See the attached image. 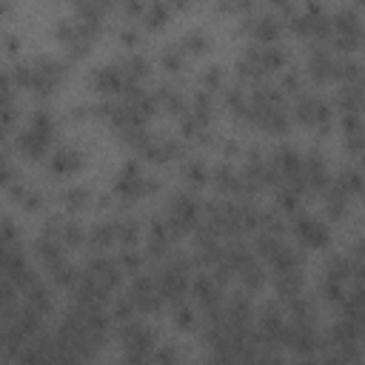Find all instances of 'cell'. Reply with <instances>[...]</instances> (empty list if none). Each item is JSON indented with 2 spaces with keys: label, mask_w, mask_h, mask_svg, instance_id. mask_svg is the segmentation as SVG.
<instances>
[{
  "label": "cell",
  "mask_w": 365,
  "mask_h": 365,
  "mask_svg": "<svg viewBox=\"0 0 365 365\" xmlns=\"http://www.w3.org/2000/svg\"><path fill=\"white\" fill-rule=\"evenodd\" d=\"M356 274V262L351 259V257H331L328 259V265H325V279L328 282H345V279H351Z\"/></svg>",
  "instance_id": "ac0fdd59"
},
{
  "label": "cell",
  "mask_w": 365,
  "mask_h": 365,
  "mask_svg": "<svg viewBox=\"0 0 365 365\" xmlns=\"http://www.w3.org/2000/svg\"><path fill=\"white\" fill-rule=\"evenodd\" d=\"M117 262H120V268H123V271H131V274H137V271L143 268L145 257H143V254H137L134 248H123V251H120V257H117Z\"/></svg>",
  "instance_id": "e575fe53"
},
{
  "label": "cell",
  "mask_w": 365,
  "mask_h": 365,
  "mask_svg": "<svg viewBox=\"0 0 365 365\" xmlns=\"http://www.w3.org/2000/svg\"><path fill=\"white\" fill-rule=\"evenodd\" d=\"M208 34H205V29H188L185 34H182V51H191V54H200V51H205L208 48Z\"/></svg>",
  "instance_id": "4dcf8cb0"
},
{
  "label": "cell",
  "mask_w": 365,
  "mask_h": 365,
  "mask_svg": "<svg viewBox=\"0 0 365 365\" xmlns=\"http://www.w3.org/2000/svg\"><path fill=\"white\" fill-rule=\"evenodd\" d=\"M237 277H240V282H242L248 291H259V288L265 285V271H262V265L254 262V259H251L248 265H242Z\"/></svg>",
  "instance_id": "484cf974"
},
{
  "label": "cell",
  "mask_w": 365,
  "mask_h": 365,
  "mask_svg": "<svg viewBox=\"0 0 365 365\" xmlns=\"http://www.w3.org/2000/svg\"><path fill=\"white\" fill-rule=\"evenodd\" d=\"M259 63L265 71H277L285 66V48L282 46H259Z\"/></svg>",
  "instance_id": "f1b7e54d"
},
{
  "label": "cell",
  "mask_w": 365,
  "mask_h": 365,
  "mask_svg": "<svg viewBox=\"0 0 365 365\" xmlns=\"http://www.w3.org/2000/svg\"><path fill=\"white\" fill-rule=\"evenodd\" d=\"M200 217H202V205L194 200V194L188 191H177L171 200H168V225L174 228V234H185L191 228L200 225Z\"/></svg>",
  "instance_id": "7a4b0ae2"
},
{
  "label": "cell",
  "mask_w": 365,
  "mask_h": 365,
  "mask_svg": "<svg viewBox=\"0 0 365 365\" xmlns=\"http://www.w3.org/2000/svg\"><path fill=\"white\" fill-rule=\"evenodd\" d=\"M302 365H322V362H311V359H308V362H302Z\"/></svg>",
  "instance_id": "60d3db41"
},
{
  "label": "cell",
  "mask_w": 365,
  "mask_h": 365,
  "mask_svg": "<svg viewBox=\"0 0 365 365\" xmlns=\"http://www.w3.org/2000/svg\"><path fill=\"white\" fill-rule=\"evenodd\" d=\"M245 29L259 40V43H265V46H271L277 37H279V29H282V23H279V17L274 14V11H262V14H254V17H248V23H245Z\"/></svg>",
  "instance_id": "30bf717a"
},
{
  "label": "cell",
  "mask_w": 365,
  "mask_h": 365,
  "mask_svg": "<svg viewBox=\"0 0 365 365\" xmlns=\"http://www.w3.org/2000/svg\"><path fill=\"white\" fill-rule=\"evenodd\" d=\"M23 297V305H29L31 311H37L40 317H46L51 311V291L43 285V282H34L29 291L20 294Z\"/></svg>",
  "instance_id": "2e32d148"
},
{
  "label": "cell",
  "mask_w": 365,
  "mask_h": 365,
  "mask_svg": "<svg viewBox=\"0 0 365 365\" xmlns=\"http://www.w3.org/2000/svg\"><path fill=\"white\" fill-rule=\"evenodd\" d=\"M117 242V222H97L88 231V245L94 251H106Z\"/></svg>",
  "instance_id": "e0dca14e"
},
{
  "label": "cell",
  "mask_w": 365,
  "mask_h": 365,
  "mask_svg": "<svg viewBox=\"0 0 365 365\" xmlns=\"http://www.w3.org/2000/svg\"><path fill=\"white\" fill-rule=\"evenodd\" d=\"M191 294L197 297V302L202 305V311H211V308H220L222 305V282L214 277V274H200L194 277L191 282Z\"/></svg>",
  "instance_id": "ba28073f"
},
{
  "label": "cell",
  "mask_w": 365,
  "mask_h": 365,
  "mask_svg": "<svg viewBox=\"0 0 365 365\" xmlns=\"http://www.w3.org/2000/svg\"><path fill=\"white\" fill-rule=\"evenodd\" d=\"M48 143H51V134L34 131V128H29V125L17 134V151H20L23 157H29V160H40V157H46Z\"/></svg>",
  "instance_id": "8fae6325"
},
{
  "label": "cell",
  "mask_w": 365,
  "mask_h": 365,
  "mask_svg": "<svg viewBox=\"0 0 365 365\" xmlns=\"http://www.w3.org/2000/svg\"><path fill=\"white\" fill-rule=\"evenodd\" d=\"M294 114L302 125H311L319 134H328V128H331V106L314 94L299 91V97L294 100Z\"/></svg>",
  "instance_id": "3957f363"
},
{
  "label": "cell",
  "mask_w": 365,
  "mask_h": 365,
  "mask_svg": "<svg viewBox=\"0 0 365 365\" xmlns=\"http://www.w3.org/2000/svg\"><path fill=\"white\" fill-rule=\"evenodd\" d=\"M345 197H359V194H365V174L359 171V168H345L339 177H336V182H334Z\"/></svg>",
  "instance_id": "ffe728a7"
},
{
  "label": "cell",
  "mask_w": 365,
  "mask_h": 365,
  "mask_svg": "<svg viewBox=\"0 0 365 365\" xmlns=\"http://www.w3.org/2000/svg\"><path fill=\"white\" fill-rule=\"evenodd\" d=\"M120 40H123L125 46H137V40H140V31H137V26H125V29L120 31Z\"/></svg>",
  "instance_id": "74e56055"
},
{
  "label": "cell",
  "mask_w": 365,
  "mask_h": 365,
  "mask_svg": "<svg viewBox=\"0 0 365 365\" xmlns=\"http://www.w3.org/2000/svg\"><path fill=\"white\" fill-rule=\"evenodd\" d=\"M322 197H325V214H328L331 220H342L345 211H348V200H351V197H345L334 182H331V188H328Z\"/></svg>",
  "instance_id": "cb8c5ba5"
},
{
  "label": "cell",
  "mask_w": 365,
  "mask_h": 365,
  "mask_svg": "<svg viewBox=\"0 0 365 365\" xmlns=\"http://www.w3.org/2000/svg\"><path fill=\"white\" fill-rule=\"evenodd\" d=\"M128 297H131L134 308H137V311H143V314H154V311H160V308H163V302H165V297L160 294L157 277H151V274H137V277H134V282H131Z\"/></svg>",
  "instance_id": "5b68a950"
},
{
  "label": "cell",
  "mask_w": 365,
  "mask_h": 365,
  "mask_svg": "<svg viewBox=\"0 0 365 365\" xmlns=\"http://www.w3.org/2000/svg\"><path fill=\"white\" fill-rule=\"evenodd\" d=\"M34 254L40 257V262H46V268H54L57 262H63V242L57 237H46L40 234L37 242H34Z\"/></svg>",
  "instance_id": "9a60e30c"
},
{
  "label": "cell",
  "mask_w": 365,
  "mask_h": 365,
  "mask_svg": "<svg viewBox=\"0 0 365 365\" xmlns=\"http://www.w3.org/2000/svg\"><path fill=\"white\" fill-rule=\"evenodd\" d=\"M140 237H143L140 220H120V222H117V242H120L123 248H134V245L140 242Z\"/></svg>",
  "instance_id": "d4e9b609"
},
{
  "label": "cell",
  "mask_w": 365,
  "mask_h": 365,
  "mask_svg": "<svg viewBox=\"0 0 365 365\" xmlns=\"http://www.w3.org/2000/svg\"><path fill=\"white\" fill-rule=\"evenodd\" d=\"M86 274H91L94 279H100L108 291H111V288H117V285L123 282V268H120V262H117V259H111V257H103V254H97V257H91V259H88Z\"/></svg>",
  "instance_id": "9c48e42d"
},
{
  "label": "cell",
  "mask_w": 365,
  "mask_h": 365,
  "mask_svg": "<svg viewBox=\"0 0 365 365\" xmlns=\"http://www.w3.org/2000/svg\"><path fill=\"white\" fill-rule=\"evenodd\" d=\"M200 86H202V91L220 88V86H222V68H220V66H205V68L200 71Z\"/></svg>",
  "instance_id": "836d02e7"
},
{
  "label": "cell",
  "mask_w": 365,
  "mask_h": 365,
  "mask_svg": "<svg viewBox=\"0 0 365 365\" xmlns=\"http://www.w3.org/2000/svg\"><path fill=\"white\" fill-rule=\"evenodd\" d=\"M48 277H51V282L57 285V288H77V282H80V271L71 265V262H57L54 268H48Z\"/></svg>",
  "instance_id": "44dd1931"
},
{
  "label": "cell",
  "mask_w": 365,
  "mask_h": 365,
  "mask_svg": "<svg viewBox=\"0 0 365 365\" xmlns=\"http://www.w3.org/2000/svg\"><path fill=\"white\" fill-rule=\"evenodd\" d=\"M274 285H277V294L291 302L294 297H299V288H302V274H299V268H294V271H279L277 279H274Z\"/></svg>",
  "instance_id": "d6986e66"
},
{
  "label": "cell",
  "mask_w": 365,
  "mask_h": 365,
  "mask_svg": "<svg viewBox=\"0 0 365 365\" xmlns=\"http://www.w3.org/2000/svg\"><path fill=\"white\" fill-rule=\"evenodd\" d=\"M294 234L305 248H325L331 240V231L325 228V222H319L311 214H299L294 220Z\"/></svg>",
  "instance_id": "8992f818"
},
{
  "label": "cell",
  "mask_w": 365,
  "mask_h": 365,
  "mask_svg": "<svg viewBox=\"0 0 365 365\" xmlns=\"http://www.w3.org/2000/svg\"><path fill=\"white\" fill-rule=\"evenodd\" d=\"M211 182L217 191L222 194H245V182H242V174L237 168H231L228 163H220L214 171H211Z\"/></svg>",
  "instance_id": "5bb4252c"
},
{
  "label": "cell",
  "mask_w": 365,
  "mask_h": 365,
  "mask_svg": "<svg viewBox=\"0 0 365 365\" xmlns=\"http://www.w3.org/2000/svg\"><path fill=\"white\" fill-rule=\"evenodd\" d=\"M282 88L299 91V74H297V71H285V74H282Z\"/></svg>",
  "instance_id": "f35d334b"
},
{
  "label": "cell",
  "mask_w": 365,
  "mask_h": 365,
  "mask_svg": "<svg viewBox=\"0 0 365 365\" xmlns=\"http://www.w3.org/2000/svg\"><path fill=\"white\" fill-rule=\"evenodd\" d=\"M29 128L34 131H43V134H54V117L48 108H34L29 114Z\"/></svg>",
  "instance_id": "d6a6232c"
},
{
  "label": "cell",
  "mask_w": 365,
  "mask_h": 365,
  "mask_svg": "<svg viewBox=\"0 0 365 365\" xmlns=\"http://www.w3.org/2000/svg\"><path fill=\"white\" fill-rule=\"evenodd\" d=\"M63 77H66V60L51 57V54L31 57V86H29V91H34L37 97L54 94V88L63 83Z\"/></svg>",
  "instance_id": "6da1fadb"
},
{
  "label": "cell",
  "mask_w": 365,
  "mask_h": 365,
  "mask_svg": "<svg viewBox=\"0 0 365 365\" xmlns=\"http://www.w3.org/2000/svg\"><path fill=\"white\" fill-rule=\"evenodd\" d=\"M334 66H336V57L325 46H314L308 51V74L314 80H319V83L334 80Z\"/></svg>",
  "instance_id": "4fadbf2b"
},
{
  "label": "cell",
  "mask_w": 365,
  "mask_h": 365,
  "mask_svg": "<svg viewBox=\"0 0 365 365\" xmlns=\"http://www.w3.org/2000/svg\"><path fill=\"white\" fill-rule=\"evenodd\" d=\"M134 314H137V308H134L131 297H117V299H114V308H111V317H114V319L128 322Z\"/></svg>",
  "instance_id": "d590c367"
},
{
  "label": "cell",
  "mask_w": 365,
  "mask_h": 365,
  "mask_svg": "<svg viewBox=\"0 0 365 365\" xmlns=\"http://www.w3.org/2000/svg\"><path fill=\"white\" fill-rule=\"evenodd\" d=\"M174 322H177V328H191L194 325V311L188 308V305H174Z\"/></svg>",
  "instance_id": "8d00e7d4"
},
{
  "label": "cell",
  "mask_w": 365,
  "mask_h": 365,
  "mask_svg": "<svg viewBox=\"0 0 365 365\" xmlns=\"http://www.w3.org/2000/svg\"><path fill=\"white\" fill-rule=\"evenodd\" d=\"M3 43H6V51H9V54H14V51H17V46H20V37H17V34H11V31H6V34H3Z\"/></svg>",
  "instance_id": "ab89813d"
},
{
  "label": "cell",
  "mask_w": 365,
  "mask_h": 365,
  "mask_svg": "<svg viewBox=\"0 0 365 365\" xmlns=\"http://www.w3.org/2000/svg\"><path fill=\"white\" fill-rule=\"evenodd\" d=\"M60 202L68 208V211H83L88 202H91V191L86 185H68L60 191Z\"/></svg>",
  "instance_id": "603a6c76"
},
{
  "label": "cell",
  "mask_w": 365,
  "mask_h": 365,
  "mask_svg": "<svg viewBox=\"0 0 365 365\" xmlns=\"http://www.w3.org/2000/svg\"><path fill=\"white\" fill-rule=\"evenodd\" d=\"M168 14H171V6H165V3H151V6H145L143 23H145L148 29H160V26L168 20Z\"/></svg>",
  "instance_id": "1f68e13d"
},
{
  "label": "cell",
  "mask_w": 365,
  "mask_h": 365,
  "mask_svg": "<svg viewBox=\"0 0 365 365\" xmlns=\"http://www.w3.org/2000/svg\"><path fill=\"white\" fill-rule=\"evenodd\" d=\"M60 242H63V245H68V248H77V245L88 242V231H86L80 222H74V220H66V225H63V234H60Z\"/></svg>",
  "instance_id": "f546056e"
},
{
  "label": "cell",
  "mask_w": 365,
  "mask_h": 365,
  "mask_svg": "<svg viewBox=\"0 0 365 365\" xmlns=\"http://www.w3.org/2000/svg\"><path fill=\"white\" fill-rule=\"evenodd\" d=\"M80 165H83V154H80L74 145H60V148H54L51 157H48V168H51V174H57V177H68V174H74Z\"/></svg>",
  "instance_id": "7c38bea8"
},
{
  "label": "cell",
  "mask_w": 365,
  "mask_h": 365,
  "mask_svg": "<svg viewBox=\"0 0 365 365\" xmlns=\"http://www.w3.org/2000/svg\"><path fill=\"white\" fill-rule=\"evenodd\" d=\"M182 177H185V182H191V185H202V182L211 177V171H208L205 160L191 157V160H185V165H182Z\"/></svg>",
  "instance_id": "83f0119b"
},
{
  "label": "cell",
  "mask_w": 365,
  "mask_h": 365,
  "mask_svg": "<svg viewBox=\"0 0 365 365\" xmlns=\"http://www.w3.org/2000/svg\"><path fill=\"white\" fill-rule=\"evenodd\" d=\"M125 74H123V66H120V60L117 63H106V66H100L97 71H94V77H91V86L100 91V94H106V97H111V94H123V88H125Z\"/></svg>",
  "instance_id": "52a82bcc"
},
{
  "label": "cell",
  "mask_w": 365,
  "mask_h": 365,
  "mask_svg": "<svg viewBox=\"0 0 365 365\" xmlns=\"http://www.w3.org/2000/svg\"><path fill=\"white\" fill-rule=\"evenodd\" d=\"M160 66H163L165 71H171V74L182 71V68H185V51H182V46H165V48L160 51Z\"/></svg>",
  "instance_id": "4316f807"
},
{
  "label": "cell",
  "mask_w": 365,
  "mask_h": 365,
  "mask_svg": "<svg viewBox=\"0 0 365 365\" xmlns=\"http://www.w3.org/2000/svg\"><path fill=\"white\" fill-rule=\"evenodd\" d=\"M334 31H331V43L339 51H354L362 43V26H359V14L356 9H342L334 17Z\"/></svg>",
  "instance_id": "277c9868"
},
{
  "label": "cell",
  "mask_w": 365,
  "mask_h": 365,
  "mask_svg": "<svg viewBox=\"0 0 365 365\" xmlns=\"http://www.w3.org/2000/svg\"><path fill=\"white\" fill-rule=\"evenodd\" d=\"M336 103H339L342 114H359L362 106H365V94L356 86H342L339 94H336Z\"/></svg>",
  "instance_id": "7402d4cb"
}]
</instances>
